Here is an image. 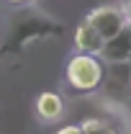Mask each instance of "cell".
<instances>
[{
  "label": "cell",
  "mask_w": 131,
  "mask_h": 134,
  "mask_svg": "<svg viewBox=\"0 0 131 134\" xmlns=\"http://www.w3.org/2000/svg\"><path fill=\"white\" fill-rule=\"evenodd\" d=\"M103 77H105V67L98 59V54L77 52L67 62V85L72 88V93H82V96L93 93L100 88Z\"/></svg>",
  "instance_id": "1"
},
{
  "label": "cell",
  "mask_w": 131,
  "mask_h": 134,
  "mask_svg": "<svg viewBox=\"0 0 131 134\" xmlns=\"http://www.w3.org/2000/svg\"><path fill=\"white\" fill-rule=\"evenodd\" d=\"M85 21H87L105 41L113 39L116 34H121V29L126 26V16H123L121 5H98V8H93V10L87 13Z\"/></svg>",
  "instance_id": "2"
},
{
  "label": "cell",
  "mask_w": 131,
  "mask_h": 134,
  "mask_svg": "<svg viewBox=\"0 0 131 134\" xmlns=\"http://www.w3.org/2000/svg\"><path fill=\"white\" fill-rule=\"evenodd\" d=\"M100 57H105V62H126L131 57V26L129 23L121 29V34H116L113 39L105 41Z\"/></svg>",
  "instance_id": "3"
},
{
  "label": "cell",
  "mask_w": 131,
  "mask_h": 134,
  "mask_svg": "<svg viewBox=\"0 0 131 134\" xmlns=\"http://www.w3.org/2000/svg\"><path fill=\"white\" fill-rule=\"evenodd\" d=\"M33 111H36V116L41 119L44 124H54V121H59L62 114H64V100H62L59 93H41L36 98Z\"/></svg>",
  "instance_id": "4"
},
{
  "label": "cell",
  "mask_w": 131,
  "mask_h": 134,
  "mask_svg": "<svg viewBox=\"0 0 131 134\" xmlns=\"http://www.w3.org/2000/svg\"><path fill=\"white\" fill-rule=\"evenodd\" d=\"M103 47H105V39H103L87 21H82L80 26L75 29V49L77 52H87V54H98L100 57Z\"/></svg>",
  "instance_id": "5"
},
{
  "label": "cell",
  "mask_w": 131,
  "mask_h": 134,
  "mask_svg": "<svg viewBox=\"0 0 131 134\" xmlns=\"http://www.w3.org/2000/svg\"><path fill=\"white\" fill-rule=\"evenodd\" d=\"M80 129L85 134H100V132L108 129V124H105L103 119H82V121H80Z\"/></svg>",
  "instance_id": "6"
},
{
  "label": "cell",
  "mask_w": 131,
  "mask_h": 134,
  "mask_svg": "<svg viewBox=\"0 0 131 134\" xmlns=\"http://www.w3.org/2000/svg\"><path fill=\"white\" fill-rule=\"evenodd\" d=\"M57 134H85V132L80 129V124H72V126H62Z\"/></svg>",
  "instance_id": "7"
},
{
  "label": "cell",
  "mask_w": 131,
  "mask_h": 134,
  "mask_svg": "<svg viewBox=\"0 0 131 134\" xmlns=\"http://www.w3.org/2000/svg\"><path fill=\"white\" fill-rule=\"evenodd\" d=\"M121 10H123V16H126V23L131 26V0H123V3H121Z\"/></svg>",
  "instance_id": "8"
},
{
  "label": "cell",
  "mask_w": 131,
  "mask_h": 134,
  "mask_svg": "<svg viewBox=\"0 0 131 134\" xmlns=\"http://www.w3.org/2000/svg\"><path fill=\"white\" fill-rule=\"evenodd\" d=\"M8 3H13V5H26L28 0H8Z\"/></svg>",
  "instance_id": "9"
},
{
  "label": "cell",
  "mask_w": 131,
  "mask_h": 134,
  "mask_svg": "<svg viewBox=\"0 0 131 134\" xmlns=\"http://www.w3.org/2000/svg\"><path fill=\"white\" fill-rule=\"evenodd\" d=\"M100 134H116L113 129H111V126H108V129H105V132H100Z\"/></svg>",
  "instance_id": "10"
}]
</instances>
